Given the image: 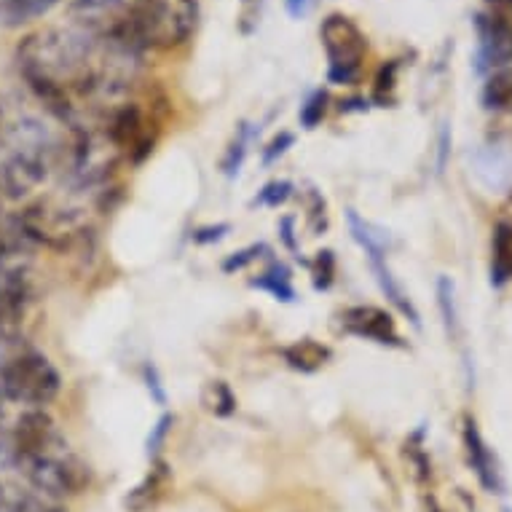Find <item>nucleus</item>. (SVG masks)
Here are the masks:
<instances>
[{
  "instance_id": "nucleus-1",
  "label": "nucleus",
  "mask_w": 512,
  "mask_h": 512,
  "mask_svg": "<svg viewBox=\"0 0 512 512\" xmlns=\"http://www.w3.org/2000/svg\"><path fill=\"white\" fill-rule=\"evenodd\" d=\"M6 456L14 470L49 499L81 494L89 486L86 467L46 408H27L9 427Z\"/></svg>"
},
{
  "instance_id": "nucleus-2",
  "label": "nucleus",
  "mask_w": 512,
  "mask_h": 512,
  "mask_svg": "<svg viewBox=\"0 0 512 512\" xmlns=\"http://www.w3.org/2000/svg\"><path fill=\"white\" fill-rule=\"evenodd\" d=\"M199 25V0H129L121 27L140 49H177Z\"/></svg>"
},
{
  "instance_id": "nucleus-3",
  "label": "nucleus",
  "mask_w": 512,
  "mask_h": 512,
  "mask_svg": "<svg viewBox=\"0 0 512 512\" xmlns=\"http://www.w3.org/2000/svg\"><path fill=\"white\" fill-rule=\"evenodd\" d=\"M62 389V378L46 354L25 349L0 365V395L25 408H46Z\"/></svg>"
},
{
  "instance_id": "nucleus-4",
  "label": "nucleus",
  "mask_w": 512,
  "mask_h": 512,
  "mask_svg": "<svg viewBox=\"0 0 512 512\" xmlns=\"http://www.w3.org/2000/svg\"><path fill=\"white\" fill-rule=\"evenodd\" d=\"M319 41L328 57V81L352 86L360 81L362 62L368 54V38L346 14H328L319 25Z\"/></svg>"
},
{
  "instance_id": "nucleus-5",
  "label": "nucleus",
  "mask_w": 512,
  "mask_h": 512,
  "mask_svg": "<svg viewBox=\"0 0 512 512\" xmlns=\"http://www.w3.org/2000/svg\"><path fill=\"white\" fill-rule=\"evenodd\" d=\"M17 223L27 242L46 244V247H54V250L70 247L81 236V226H84V220L76 210L49 202H38L33 207H27L17 218Z\"/></svg>"
},
{
  "instance_id": "nucleus-6",
  "label": "nucleus",
  "mask_w": 512,
  "mask_h": 512,
  "mask_svg": "<svg viewBox=\"0 0 512 512\" xmlns=\"http://www.w3.org/2000/svg\"><path fill=\"white\" fill-rule=\"evenodd\" d=\"M346 220H349V228H352L354 242L360 244L362 250H365V255H368L370 269L376 274L378 287L384 290V295L392 301V306H395L397 311H403L405 317H411L413 325H419V311L413 309L411 298L403 293V287H400V282H397L392 269H389L387 255H384V239L378 234H373V226L365 223L354 210L346 212Z\"/></svg>"
},
{
  "instance_id": "nucleus-7",
  "label": "nucleus",
  "mask_w": 512,
  "mask_h": 512,
  "mask_svg": "<svg viewBox=\"0 0 512 512\" xmlns=\"http://www.w3.org/2000/svg\"><path fill=\"white\" fill-rule=\"evenodd\" d=\"M341 330L346 336L373 341L381 346H403L400 330H397L395 317L387 309L378 306H349L338 314Z\"/></svg>"
},
{
  "instance_id": "nucleus-8",
  "label": "nucleus",
  "mask_w": 512,
  "mask_h": 512,
  "mask_svg": "<svg viewBox=\"0 0 512 512\" xmlns=\"http://www.w3.org/2000/svg\"><path fill=\"white\" fill-rule=\"evenodd\" d=\"M475 33H478V70L494 73L512 65V25L507 19L496 17L491 11L475 17Z\"/></svg>"
},
{
  "instance_id": "nucleus-9",
  "label": "nucleus",
  "mask_w": 512,
  "mask_h": 512,
  "mask_svg": "<svg viewBox=\"0 0 512 512\" xmlns=\"http://www.w3.org/2000/svg\"><path fill=\"white\" fill-rule=\"evenodd\" d=\"M464 454H467V462H470L472 472L478 475L480 486L486 488L488 494H504V475L502 467H499V459L496 454L488 448L486 437L480 435L478 424L475 419H464Z\"/></svg>"
},
{
  "instance_id": "nucleus-10",
  "label": "nucleus",
  "mask_w": 512,
  "mask_h": 512,
  "mask_svg": "<svg viewBox=\"0 0 512 512\" xmlns=\"http://www.w3.org/2000/svg\"><path fill=\"white\" fill-rule=\"evenodd\" d=\"M282 357L293 370H301V373H314L322 365H328V360L333 357L328 346L319 344L314 338H301V341H295V344L285 346L282 349Z\"/></svg>"
},
{
  "instance_id": "nucleus-11",
  "label": "nucleus",
  "mask_w": 512,
  "mask_h": 512,
  "mask_svg": "<svg viewBox=\"0 0 512 512\" xmlns=\"http://www.w3.org/2000/svg\"><path fill=\"white\" fill-rule=\"evenodd\" d=\"M512 282V226L499 223L491 242V285L504 287Z\"/></svg>"
},
{
  "instance_id": "nucleus-12",
  "label": "nucleus",
  "mask_w": 512,
  "mask_h": 512,
  "mask_svg": "<svg viewBox=\"0 0 512 512\" xmlns=\"http://www.w3.org/2000/svg\"><path fill=\"white\" fill-rule=\"evenodd\" d=\"M483 108L494 113H512V65L494 70L483 84Z\"/></svg>"
},
{
  "instance_id": "nucleus-13",
  "label": "nucleus",
  "mask_w": 512,
  "mask_h": 512,
  "mask_svg": "<svg viewBox=\"0 0 512 512\" xmlns=\"http://www.w3.org/2000/svg\"><path fill=\"white\" fill-rule=\"evenodd\" d=\"M59 0H0V22L11 27L46 17Z\"/></svg>"
},
{
  "instance_id": "nucleus-14",
  "label": "nucleus",
  "mask_w": 512,
  "mask_h": 512,
  "mask_svg": "<svg viewBox=\"0 0 512 512\" xmlns=\"http://www.w3.org/2000/svg\"><path fill=\"white\" fill-rule=\"evenodd\" d=\"M252 287L266 290V293L274 295L277 301H293L295 298L293 282H290V271H287L282 263H271L269 269L263 271L261 277L252 282Z\"/></svg>"
},
{
  "instance_id": "nucleus-15",
  "label": "nucleus",
  "mask_w": 512,
  "mask_h": 512,
  "mask_svg": "<svg viewBox=\"0 0 512 512\" xmlns=\"http://www.w3.org/2000/svg\"><path fill=\"white\" fill-rule=\"evenodd\" d=\"M202 403L207 411L215 413V416H223V419L236 411V397L226 381H210V384L204 387Z\"/></svg>"
},
{
  "instance_id": "nucleus-16",
  "label": "nucleus",
  "mask_w": 512,
  "mask_h": 512,
  "mask_svg": "<svg viewBox=\"0 0 512 512\" xmlns=\"http://www.w3.org/2000/svg\"><path fill=\"white\" fill-rule=\"evenodd\" d=\"M437 306H440V314H443L448 336L456 338L459 336V309H456L454 282L448 277L437 279Z\"/></svg>"
},
{
  "instance_id": "nucleus-17",
  "label": "nucleus",
  "mask_w": 512,
  "mask_h": 512,
  "mask_svg": "<svg viewBox=\"0 0 512 512\" xmlns=\"http://www.w3.org/2000/svg\"><path fill=\"white\" fill-rule=\"evenodd\" d=\"M41 499H35L30 494H22L17 488L6 486L0 480V512H35Z\"/></svg>"
},
{
  "instance_id": "nucleus-18",
  "label": "nucleus",
  "mask_w": 512,
  "mask_h": 512,
  "mask_svg": "<svg viewBox=\"0 0 512 512\" xmlns=\"http://www.w3.org/2000/svg\"><path fill=\"white\" fill-rule=\"evenodd\" d=\"M328 92L325 89H317V92L309 94V100L303 102L301 105V124L303 129H314V126L325 118V113H328Z\"/></svg>"
},
{
  "instance_id": "nucleus-19",
  "label": "nucleus",
  "mask_w": 512,
  "mask_h": 512,
  "mask_svg": "<svg viewBox=\"0 0 512 512\" xmlns=\"http://www.w3.org/2000/svg\"><path fill=\"white\" fill-rule=\"evenodd\" d=\"M247 140H250V129H247V124H242L239 135L234 137V143L228 145L226 159H223V172L228 177H234L239 172V167H242L244 156H247Z\"/></svg>"
},
{
  "instance_id": "nucleus-20",
  "label": "nucleus",
  "mask_w": 512,
  "mask_h": 512,
  "mask_svg": "<svg viewBox=\"0 0 512 512\" xmlns=\"http://www.w3.org/2000/svg\"><path fill=\"white\" fill-rule=\"evenodd\" d=\"M397 70H400V62H397V59H392L387 65H381V70H378L376 76V86H373V100L387 102L389 97H392V92H395L397 86Z\"/></svg>"
},
{
  "instance_id": "nucleus-21",
  "label": "nucleus",
  "mask_w": 512,
  "mask_h": 512,
  "mask_svg": "<svg viewBox=\"0 0 512 512\" xmlns=\"http://www.w3.org/2000/svg\"><path fill=\"white\" fill-rule=\"evenodd\" d=\"M333 279H336V258H333V252H317V261H314V287L317 290H328L333 285Z\"/></svg>"
},
{
  "instance_id": "nucleus-22",
  "label": "nucleus",
  "mask_w": 512,
  "mask_h": 512,
  "mask_svg": "<svg viewBox=\"0 0 512 512\" xmlns=\"http://www.w3.org/2000/svg\"><path fill=\"white\" fill-rule=\"evenodd\" d=\"M290 194H293V185L287 183V180H274V183L266 185L261 194H258L255 204H263V207H279V204H285L287 199H290Z\"/></svg>"
},
{
  "instance_id": "nucleus-23",
  "label": "nucleus",
  "mask_w": 512,
  "mask_h": 512,
  "mask_svg": "<svg viewBox=\"0 0 512 512\" xmlns=\"http://www.w3.org/2000/svg\"><path fill=\"white\" fill-rule=\"evenodd\" d=\"M263 3L266 0H242V11H239V30L244 35H250L255 27L261 25Z\"/></svg>"
},
{
  "instance_id": "nucleus-24",
  "label": "nucleus",
  "mask_w": 512,
  "mask_h": 512,
  "mask_svg": "<svg viewBox=\"0 0 512 512\" xmlns=\"http://www.w3.org/2000/svg\"><path fill=\"white\" fill-rule=\"evenodd\" d=\"M293 143H295V137L290 135V132H282V135L274 137V140L269 143V148L263 151V164H266V167H271L274 161L282 159V156H285V153L293 148Z\"/></svg>"
},
{
  "instance_id": "nucleus-25",
  "label": "nucleus",
  "mask_w": 512,
  "mask_h": 512,
  "mask_svg": "<svg viewBox=\"0 0 512 512\" xmlns=\"http://www.w3.org/2000/svg\"><path fill=\"white\" fill-rule=\"evenodd\" d=\"M169 429H172V416H161L156 421V427H153L151 437H148V456H156L161 451V445H164V437L169 435Z\"/></svg>"
},
{
  "instance_id": "nucleus-26",
  "label": "nucleus",
  "mask_w": 512,
  "mask_h": 512,
  "mask_svg": "<svg viewBox=\"0 0 512 512\" xmlns=\"http://www.w3.org/2000/svg\"><path fill=\"white\" fill-rule=\"evenodd\" d=\"M143 378H145V387H148V392H151L153 400H156L159 405L167 403V395H164V387H161L159 373H156V368H153V365H145Z\"/></svg>"
},
{
  "instance_id": "nucleus-27",
  "label": "nucleus",
  "mask_w": 512,
  "mask_h": 512,
  "mask_svg": "<svg viewBox=\"0 0 512 512\" xmlns=\"http://www.w3.org/2000/svg\"><path fill=\"white\" fill-rule=\"evenodd\" d=\"M263 247H250V250H242V252H234L231 258H228L226 263H223V271H239L244 269L247 263L258 261V252H261Z\"/></svg>"
},
{
  "instance_id": "nucleus-28",
  "label": "nucleus",
  "mask_w": 512,
  "mask_h": 512,
  "mask_svg": "<svg viewBox=\"0 0 512 512\" xmlns=\"http://www.w3.org/2000/svg\"><path fill=\"white\" fill-rule=\"evenodd\" d=\"M226 231H228V226L226 223H220V226H215V228H202V231H196V242L199 244H207V242H218V239H223V236H226Z\"/></svg>"
},
{
  "instance_id": "nucleus-29",
  "label": "nucleus",
  "mask_w": 512,
  "mask_h": 512,
  "mask_svg": "<svg viewBox=\"0 0 512 512\" xmlns=\"http://www.w3.org/2000/svg\"><path fill=\"white\" fill-rule=\"evenodd\" d=\"M486 3L491 14L507 19V22L512 25V0H486Z\"/></svg>"
},
{
  "instance_id": "nucleus-30",
  "label": "nucleus",
  "mask_w": 512,
  "mask_h": 512,
  "mask_svg": "<svg viewBox=\"0 0 512 512\" xmlns=\"http://www.w3.org/2000/svg\"><path fill=\"white\" fill-rule=\"evenodd\" d=\"M6 397L0 395V454H6V440H9V427H6Z\"/></svg>"
},
{
  "instance_id": "nucleus-31",
  "label": "nucleus",
  "mask_w": 512,
  "mask_h": 512,
  "mask_svg": "<svg viewBox=\"0 0 512 512\" xmlns=\"http://www.w3.org/2000/svg\"><path fill=\"white\" fill-rule=\"evenodd\" d=\"M11 116H14V110H11L9 100H6V97L0 94V135L6 132V126H9Z\"/></svg>"
},
{
  "instance_id": "nucleus-32",
  "label": "nucleus",
  "mask_w": 512,
  "mask_h": 512,
  "mask_svg": "<svg viewBox=\"0 0 512 512\" xmlns=\"http://www.w3.org/2000/svg\"><path fill=\"white\" fill-rule=\"evenodd\" d=\"M279 231H282V239H285L287 247H290V250H295V239H293V218H285V220H282V226H279Z\"/></svg>"
},
{
  "instance_id": "nucleus-33",
  "label": "nucleus",
  "mask_w": 512,
  "mask_h": 512,
  "mask_svg": "<svg viewBox=\"0 0 512 512\" xmlns=\"http://www.w3.org/2000/svg\"><path fill=\"white\" fill-rule=\"evenodd\" d=\"M311 0H285L287 11L293 14V17H301V14H306V9H309Z\"/></svg>"
},
{
  "instance_id": "nucleus-34",
  "label": "nucleus",
  "mask_w": 512,
  "mask_h": 512,
  "mask_svg": "<svg viewBox=\"0 0 512 512\" xmlns=\"http://www.w3.org/2000/svg\"><path fill=\"white\" fill-rule=\"evenodd\" d=\"M35 512H65V510H59V507H54V504L38 502V507H35Z\"/></svg>"
},
{
  "instance_id": "nucleus-35",
  "label": "nucleus",
  "mask_w": 512,
  "mask_h": 512,
  "mask_svg": "<svg viewBox=\"0 0 512 512\" xmlns=\"http://www.w3.org/2000/svg\"><path fill=\"white\" fill-rule=\"evenodd\" d=\"M429 512H440V510H437V507H435V504H432V507H429Z\"/></svg>"
},
{
  "instance_id": "nucleus-36",
  "label": "nucleus",
  "mask_w": 512,
  "mask_h": 512,
  "mask_svg": "<svg viewBox=\"0 0 512 512\" xmlns=\"http://www.w3.org/2000/svg\"><path fill=\"white\" fill-rule=\"evenodd\" d=\"M504 512H512V510H510V507H507V510H504Z\"/></svg>"
}]
</instances>
